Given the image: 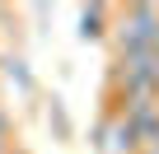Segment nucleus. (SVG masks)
<instances>
[{"label": "nucleus", "instance_id": "f257e3e1", "mask_svg": "<svg viewBox=\"0 0 159 154\" xmlns=\"http://www.w3.org/2000/svg\"><path fill=\"white\" fill-rule=\"evenodd\" d=\"M117 37H122V51H150L154 37H159V10L150 5H131L122 19H117Z\"/></svg>", "mask_w": 159, "mask_h": 154}, {"label": "nucleus", "instance_id": "f03ea898", "mask_svg": "<svg viewBox=\"0 0 159 154\" xmlns=\"http://www.w3.org/2000/svg\"><path fill=\"white\" fill-rule=\"evenodd\" d=\"M103 24H108V10H103V5H94V10H80V37H84V42H98V37L108 33Z\"/></svg>", "mask_w": 159, "mask_h": 154}, {"label": "nucleus", "instance_id": "7ed1b4c3", "mask_svg": "<svg viewBox=\"0 0 159 154\" xmlns=\"http://www.w3.org/2000/svg\"><path fill=\"white\" fill-rule=\"evenodd\" d=\"M0 70H5V80H14L24 94L33 89V70H28V61H24V56H5V61H0Z\"/></svg>", "mask_w": 159, "mask_h": 154}, {"label": "nucleus", "instance_id": "20e7f679", "mask_svg": "<svg viewBox=\"0 0 159 154\" xmlns=\"http://www.w3.org/2000/svg\"><path fill=\"white\" fill-rule=\"evenodd\" d=\"M112 140H117V149H122V154H140V135H136L126 121H117V126H112Z\"/></svg>", "mask_w": 159, "mask_h": 154}, {"label": "nucleus", "instance_id": "39448f33", "mask_svg": "<svg viewBox=\"0 0 159 154\" xmlns=\"http://www.w3.org/2000/svg\"><path fill=\"white\" fill-rule=\"evenodd\" d=\"M47 121L56 126V135H70V117H66V108H61V98H52V108H47Z\"/></svg>", "mask_w": 159, "mask_h": 154}, {"label": "nucleus", "instance_id": "423d86ee", "mask_svg": "<svg viewBox=\"0 0 159 154\" xmlns=\"http://www.w3.org/2000/svg\"><path fill=\"white\" fill-rule=\"evenodd\" d=\"M0 154H10V145H5V140H0Z\"/></svg>", "mask_w": 159, "mask_h": 154}, {"label": "nucleus", "instance_id": "0eeeda50", "mask_svg": "<svg viewBox=\"0 0 159 154\" xmlns=\"http://www.w3.org/2000/svg\"><path fill=\"white\" fill-rule=\"evenodd\" d=\"M10 154H19V149H10Z\"/></svg>", "mask_w": 159, "mask_h": 154}]
</instances>
